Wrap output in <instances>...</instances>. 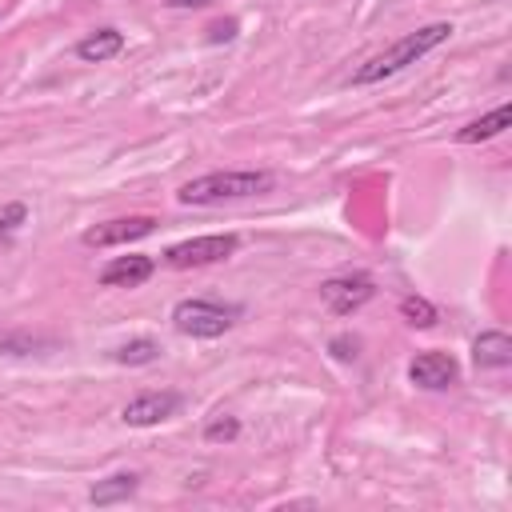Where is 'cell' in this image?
I'll return each instance as SVG.
<instances>
[{
  "mask_svg": "<svg viewBox=\"0 0 512 512\" xmlns=\"http://www.w3.org/2000/svg\"><path fill=\"white\" fill-rule=\"evenodd\" d=\"M276 188V176L268 168H228V172H204L188 184L176 188L180 204L204 208V204H228V200H248V196H264Z\"/></svg>",
  "mask_w": 512,
  "mask_h": 512,
  "instance_id": "cell-1",
  "label": "cell"
},
{
  "mask_svg": "<svg viewBox=\"0 0 512 512\" xmlns=\"http://www.w3.org/2000/svg\"><path fill=\"white\" fill-rule=\"evenodd\" d=\"M452 32H456V28H452L448 20H436V24H424V28L408 32V36H400L392 48H384L380 56H372L368 64H360V68L352 72V84H376V80H384V76L404 72L408 64H416L420 56H428L432 48H440Z\"/></svg>",
  "mask_w": 512,
  "mask_h": 512,
  "instance_id": "cell-2",
  "label": "cell"
},
{
  "mask_svg": "<svg viewBox=\"0 0 512 512\" xmlns=\"http://www.w3.org/2000/svg\"><path fill=\"white\" fill-rule=\"evenodd\" d=\"M236 316H240V308H224V304L200 300V296H188V300H180V304L172 308L176 332L196 336V340H216V336H224V332L236 324Z\"/></svg>",
  "mask_w": 512,
  "mask_h": 512,
  "instance_id": "cell-3",
  "label": "cell"
},
{
  "mask_svg": "<svg viewBox=\"0 0 512 512\" xmlns=\"http://www.w3.org/2000/svg\"><path fill=\"white\" fill-rule=\"evenodd\" d=\"M236 248H240V236H236V232L192 236V240L172 244V248L164 252V264H168V268H204V264H220V260H228Z\"/></svg>",
  "mask_w": 512,
  "mask_h": 512,
  "instance_id": "cell-4",
  "label": "cell"
},
{
  "mask_svg": "<svg viewBox=\"0 0 512 512\" xmlns=\"http://www.w3.org/2000/svg\"><path fill=\"white\" fill-rule=\"evenodd\" d=\"M372 296H376V280L368 272H344V276H328L320 284V300H324V308L332 316H352Z\"/></svg>",
  "mask_w": 512,
  "mask_h": 512,
  "instance_id": "cell-5",
  "label": "cell"
},
{
  "mask_svg": "<svg viewBox=\"0 0 512 512\" xmlns=\"http://www.w3.org/2000/svg\"><path fill=\"white\" fill-rule=\"evenodd\" d=\"M156 232V216H120V220H104L80 232L84 248H116V244H132Z\"/></svg>",
  "mask_w": 512,
  "mask_h": 512,
  "instance_id": "cell-6",
  "label": "cell"
},
{
  "mask_svg": "<svg viewBox=\"0 0 512 512\" xmlns=\"http://www.w3.org/2000/svg\"><path fill=\"white\" fill-rule=\"evenodd\" d=\"M176 408H180V392H168V388L164 392H140L120 408V420L132 428H152V424L176 416Z\"/></svg>",
  "mask_w": 512,
  "mask_h": 512,
  "instance_id": "cell-7",
  "label": "cell"
},
{
  "mask_svg": "<svg viewBox=\"0 0 512 512\" xmlns=\"http://www.w3.org/2000/svg\"><path fill=\"white\" fill-rule=\"evenodd\" d=\"M408 380L416 388H428V392H440V388H452L460 380V364L448 356V352H420L412 364H408Z\"/></svg>",
  "mask_w": 512,
  "mask_h": 512,
  "instance_id": "cell-8",
  "label": "cell"
},
{
  "mask_svg": "<svg viewBox=\"0 0 512 512\" xmlns=\"http://www.w3.org/2000/svg\"><path fill=\"white\" fill-rule=\"evenodd\" d=\"M152 272H156V260L152 256H116V260H108L100 268V284L104 288H136Z\"/></svg>",
  "mask_w": 512,
  "mask_h": 512,
  "instance_id": "cell-9",
  "label": "cell"
},
{
  "mask_svg": "<svg viewBox=\"0 0 512 512\" xmlns=\"http://www.w3.org/2000/svg\"><path fill=\"white\" fill-rule=\"evenodd\" d=\"M472 364L476 368H508L512 364V336L500 328H488L472 340Z\"/></svg>",
  "mask_w": 512,
  "mask_h": 512,
  "instance_id": "cell-10",
  "label": "cell"
},
{
  "mask_svg": "<svg viewBox=\"0 0 512 512\" xmlns=\"http://www.w3.org/2000/svg\"><path fill=\"white\" fill-rule=\"evenodd\" d=\"M120 48H124V32H116V28H96V32H88V36L76 44V56H80L84 64H104V60L120 56Z\"/></svg>",
  "mask_w": 512,
  "mask_h": 512,
  "instance_id": "cell-11",
  "label": "cell"
},
{
  "mask_svg": "<svg viewBox=\"0 0 512 512\" xmlns=\"http://www.w3.org/2000/svg\"><path fill=\"white\" fill-rule=\"evenodd\" d=\"M136 488H140V476H136V472H116V476H108V480H96L92 492H88V500H92L96 508H108V504L132 500Z\"/></svg>",
  "mask_w": 512,
  "mask_h": 512,
  "instance_id": "cell-12",
  "label": "cell"
},
{
  "mask_svg": "<svg viewBox=\"0 0 512 512\" xmlns=\"http://www.w3.org/2000/svg\"><path fill=\"white\" fill-rule=\"evenodd\" d=\"M508 124H512V104H500V108H492L488 116H480V120L464 124V128L456 132V140H460V144H480V140L500 136Z\"/></svg>",
  "mask_w": 512,
  "mask_h": 512,
  "instance_id": "cell-13",
  "label": "cell"
},
{
  "mask_svg": "<svg viewBox=\"0 0 512 512\" xmlns=\"http://www.w3.org/2000/svg\"><path fill=\"white\" fill-rule=\"evenodd\" d=\"M160 356V344L152 336H136L128 344L116 348V364H128V368H140V364H152Z\"/></svg>",
  "mask_w": 512,
  "mask_h": 512,
  "instance_id": "cell-14",
  "label": "cell"
},
{
  "mask_svg": "<svg viewBox=\"0 0 512 512\" xmlns=\"http://www.w3.org/2000/svg\"><path fill=\"white\" fill-rule=\"evenodd\" d=\"M400 316H404L412 328H432V324H436V308H432L424 296H404V300H400Z\"/></svg>",
  "mask_w": 512,
  "mask_h": 512,
  "instance_id": "cell-15",
  "label": "cell"
},
{
  "mask_svg": "<svg viewBox=\"0 0 512 512\" xmlns=\"http://www.w3.org/2000/svg\"><path fill=\"white\" fill-rule=\"evenodd\" d=\"M28 220V204H20V200H8V204H0V248L16 236V228Z\"/></svg>",
  "mask_w": 512,
  "mask_h": 512,
  "instance_id": "cell-16",
  "label": "cell"
},
{
  "mask_svg": "<svg viewBox=\"0 0 512 512\" xmlns=\"http://www.w3.org/2000/svg\"><path fill=\"white\" fill-rule=\"evenodd\" d=\"M236 436H240V420L236 416H216V420L204 424V440L208 444H232Z\"/></svg>",
  "mask_w": 512,
  "mask_h": 512,
  "instance_id": "cell-17",
  "label": "cell"
},
{
  "mask_svg": "<svg viewBox=\"0 0 512 512\" xmlns=\"http://www.w3.org/2000/svg\"><path fill=\"white\" fill-rule=\"evenodd\" d=\"M236 28H240L236 20H216V24L208 28V44H228V40L236 36Z\"/></svg>",
  "mask_w": 512,
  "mask_h": 512,
  "instance_id": "cell-18",
  "label": "cell"
},
{
  "mask_svg": "<svg viewBox=\"0 0 512 512\" xmlns=\"http://www.w3.org/2000/svg\"><path fill=\"white\" fill-rule=\"evenodd\" d=\"M328 348H332V356H336V360H356V348H360V340H356V336H336Z\"/></svg>",
  "mask_w": 512,
  "mask_h": 512,
  "instance_id": "cell-19",
  "label": "cell"
},
{
  "mask_svg": "<svg viewBox=\"0 0 512 512\" xmlns=\"http://www.w3.org/2000/svg\"><path fill=\"white\" fill-rule=\"evenodd\" d=\"M212 0H168V8H204Z\"/></svg>",
  "mask_w": 512,
  "mask_h": 512,
  "instance_id": "cell-20",
  "label": "cell"
}]
</instances>
